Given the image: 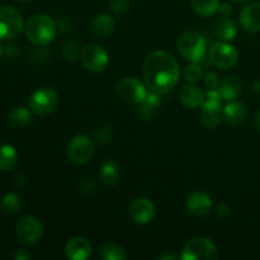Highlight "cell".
Listing matches in <instances>:
<instances>
[{
	"instance_id": "31",
	"label": "cell",
	"mask_w": 260,
	"mask_h": 260,
	"mask_svg": "<svg viewBox=\"0 0 260 260\" xmlns=\"http://www.w3.org/2000/svg\"><path fill=\"white\" fill-rule=\"evenodd\" d=\"M62 55L68 61H75L76 58H78V55H79L78 45H76L74 41H68V42L63 45Z\"/></svg>"
},
{
	"instance_id": "13",
	"label": "cell",
	"mask_w": 260,
	"mask_h": 260,
	"mask_svg": "<svg viewBox=\"0 0 260 260\" xmlns=\"http://www.w3.org/2000/svg\"><path fill=\"white\" fill-rule=\"evenodd\" d=\"M128 213L129 217L135 223L146 225V223L151 222L154 220L156 210H155V205L151 200L141 197L132 201L128 208Z\"/></svg>"
},
{
	"instance_id": "24",
	"label": "cell",
	"mask_w": 260,
	"mask_h": 260,
	"mask_svg": "<svg viewBox=\"0 0 260 260\" xmlns=\"http://www.w3.org/2000/svg\"><path fill=\"white\" fill-rule=\"evenodd\" d=\"M18 152L12 145H0V172H9L17 165Z\"/></svg>"
},
{
	"instance_id": "4",
	"label": "cell",
	"mask_w": 260,
	"mask_h": 260,
	"mask_svg": "<svg viewBox=\"0 0 260 260\" xmlns=\"http://www.w3.org/2000/svg\"><path fill=\"white\" fill-rule=\"evenodd\" d=\"M180 258L183 260H216L218 258L217 246L208 238L196 236L185 244Z\"/></svg>"
},
{
	"instance_id": "36",
	"label": "cell",
	"mask_w": 260,
	"mask_h": 260,
	"mask_svg": "<svg viewBox=\"0 0 260 260\" xmlns=\"http://www.w3.org/2000/svg\"><path fill=\"white\" fill-rule=\"evenodd\" d=\"M13 258L17 259V260H29L30 258H32V255H30L27 250H24V249H19V250L15 251L14 255H13Z\"/></svg>"
},
{
	"instance_id": "33",
	"label": "cell",
	"mask_w": 260,
	"mask_h": 260,
	"mask_svg": "<svg viewBox=\"0 0 260 260\" xmlns=\"http://www.w3.org/2000/svg\"><path fill=\"white\" fill-rule=\"evenodd\" d=\"M205 85L208 90H213V89H218V76L215 73H207L205 76Z\"/></svg>"
},
{
	"instance_id": "15",
	"label": "cell",
	"mask_w": 260,
	"mask_h": 260,
	"mask_svg": "<svg viewBox=\"0 0 260 260\" xmlns=\"http://www.w3.org/2000/svg\"><path fill=\"white\" fill-rule=\"evenodd\" d=\"M93 246L86 238L76 236L68 241L65 246L66 258L71 260H85L91 255Z\"/></svg>"
},
{
	"instance_id": "14",
	"label": "cell",
	"mask_w": 260,
	"mask_h": 260,
	"mask_svg": "<svg viewBox=\"0 0 260 260\" xmlns=\"http://www.w3.org/2000/svg\"><path fill=\"white\" fill-rule=\"evenodd\" d=\"M185 206L190 215L196 216V217H203L212 211L213 203L207 193L197 190L188 196Z\"/></svg>"
},
{
	"instance_id": "38",
	"label": "cell",
	"mask_w": 260,
	"mask_h": 260,
	"mask_svg": "<svg viewBox=\"0 0 260 260\" xmlns=\"http://www.w3.org/2000/svg\"><path fill=\"white\" fill-rule=\"evenodd\" d=\"M218 12H220L223 17H229V15L233 13V8H231V5L228 4V3H223V4H220V7H218Z\"/></svg>"
},
{
	"instance_id": "8",
	"label": "cell",
	"mask_w": 260,
	"mask_h": 260,
	"mask_svg": "<svg viewBox=\"0 0 260 260\" xmlns=\"http://www.w3.org/2000/svg\"><path fill=\"white\" fill-rule=\"evenodd\" d=\"M80 61L84 69L90 73H101L107 68L109 57L107 51L98 43H88L81 50Z\"/></svg>"
},
{
	"instance_id": "35",
	"label": "cell",
	"mask_w": 260,
	"mask_h": 260,
	"mask_svg": "<svg viewBox=\"0 0 260 260\" xmlns=\"http://www.w3.org/2000/svg\"><path fill=\"white\" fill-rule=\"evenodd\" d=\"M216 213H217L218 217H228L230 215V207L226 203H220L216 208Z\"/></svg>"
},
{
	"instance_id": "6",
	"label": "cell",
	"mask_w": 260,
	"mask_h": 260,
	"mask_svg": "<svg viewBox=\"0 0 260 260\" xmlns=\"http://www.w3.org/2000/svg\"><path fill=\"white\" fill-rule=\"evenodd\" d=\"M58 94L55 89L40 88L30 95L29 108L36 116H48L52 113L58 106Z\"/></svg>"
},
{
	"instance_id": "21",
	"label": "cell",
	"mask_w": 260,
	"mask_h": 260,
	"mask_svg": "<svg viewBox=\"0 0 260 260\" xmlns=\"http://www.w3.org/2000/svg\"><path fill=\"white\" fill-rule=\"evenodd\" d=\"M137 106H139L137 113H139L140 118L144 119V121H150L155 116L159 107L161 106V99H160L159 94L150 91L145 96L144 101L137 104Z\"/></svg>"
},
{
	"instance_id": "20",
	"label": "cell",
	"mask_w": 260,
	"mask_h": 260,
	"mask_svg": "<svg viewBox=\"0 0 260 260\" xmlns=\"http://www.w3.org/2000/svg\"><path fill=\"white\" fill-rule=\"evenodd\" d=\"M99 178L108 187L116 185L121 178V168L118 162L113 159H107L106 161L102 162L101 169H99Z\"/></svg>"
},
{
	"instance_id": "23",
	"label": "cell",
	"mask_w": 260,
	"mask_h": 260,
	"mask_svg": "<svg viewBox=\"0 0 260 260\" xmlns=\"http://www.w3.org/2000/svg\"><path fill=\"white\" fill-rule=\"evenodd\" d=\"M215 35L223 42L233 41L238 35V28L233 19L229 17H220L215 22Z\"/></svg>"
},
{
	"instance_id": "3",
	"label": "cell",
	"mask_w": 260,
	"mask_h": 260,
	"mask_svg": "<svg viewBox=\"0 0 260 260\" xmlns=\"http://www.w3.org/2000/svg\"><path fill=\"white\" fill-rule=\"evenodd\" d=\"M177 47L180 55L189 62H201L207 51L205 37L196 30L182 33L178 38Z\"/></svg>"
},
{
	"instance_id": "16",
	"label": "cell",
	"mask_w": 260,
	"mask_h": 260,
	"mask_svg": "<svg viewBox=\"0 0 260 260\" xmlns=\"http://www.w3.org/2000/svg\"><path fill=\"white\" fill-rule=\"evenodd\" d=\"M240 24L245 30L256 33L260 30V3H250L240 12Z\"/></svg>"
},
{
	"instance_id": "27",
	"label": "cell",
	"mask_w": 260,
	"mask_h": 260,
	"mask_svg": "<svg viewBox=\"0 0 260 260\" xmlns=\"http://www.w3.org/2000/svg\"><path fill=\"white\" fill-rule=\"evenodd\" d=\"M0 208L5 215L14 216L20 212L22 210V200L17 193H8L3 197L2 203H0Z\"/></svg>"
},
{
	"instance_id": "44",
	"label": "cell",
	"mask_w": 260,
	"mask_h": 260,
	"mask_svg": "<svg viewBox=\"0 0 260 260\" xmlns=\"http://www.w3.org/2000/svg\"><path fill=\"white\" fill-rule=\"evenodd\" d=\"M20 2H28V0H20Z\"/></svg>"
},
{
	"instance_id": "39",
	"label": "cell",
	"mask_w": 260,
	"mask_h": 260,
	"mask_svg": "<svg viewBox=\"0 0 260 260\" xmlns=\"http://www.w3.org/2000/svg\"><path fill=\"white\" fill-rule=\"evenodd\" d=\"M13 184L17 188L23 187L25 184V175L24 174H17L13 178Z\"/></svg>"
},
{
	"instance_id": "43",
	"label": "cell",
	"mask_w": 260,
	"mask_h": 260,
	"mask_svg": "<svg viewBox=\"0 0 260 260\" xmlns=\"http://www.w3.org/2000/svg\"><path fill=\"white\" fill-rule=\"evenodd\" d=\"M2 53H3V47H2V45H0V56H2Z\"/></svg>"
},
{
	"instance_id": "2",
	"label": "cell",
	"mask_w": 260,
	"mask_h": 260,
	"mask_svg": "<svg viewBox=\"0 0 260 260\" xmlns=\"http://www.w3.org/2000/svg\"><path fill=\"white\" fill-rule=\"evenodd\" d=\"M25 37L36 46H46L52 42L57 33V24L46 14H35L24 25Z\"/></svg>"
},
{
	"instance_id": "41",
	"label": "cell",
	"mask_w": 260,
	"mask_h": 260,
	"mask_svg": "<svg viewBox=\"0 0 260 260\" xmlns=\"http://www.w3.org/2000/svg\"><path fill=\"white\" fill-rule=\"evenodd\" d=\"M255 127H256V131H258L259 135H260V109H259L258 113H256V116H255Z\"/></svg>"
},
{
	"instance_id": "26",
	"label": "cell",
	"mask_w": 260,
	"mask_h": 260,
	"mask_svg": "<svg viewBox=\"0 0 260 260\" xmlns=\"http://www.w3.org/2000/svg\"><path fill=\"white\" fill-rule=\"evenodd\" d=\"M99 256L103 260H126L127 253L122 246L114 243H106L99 249Z\"/></svg>"
},
{
	"instance_id": "22",
	"label": "cell",
	"mask_w": 260,
	"mask_h": 260,
	"mask_svg": "<svg viewBox=\"0 0 260 260\" xmlns=\"http://www.w3.org/2000/svg\"><path fill=\"white\" fill-rule=\"evenodd\" d=\"M91 30L99 38H107L114 30V19L107 13H101L94 17Z\"/></svg>"
},
{
	"instance_id": "7",
	"label": "cell",
	"mask_w": 260,
	"mask_h": 260,
	"mask_svg": "<svg viewBox=\"0 0 260 260\" xmlns=\"http://www.w3.org/2000/svg\"><path fill=\"white\" fill-rule=\"evenodd\" d=\"M23 17L15 8L0 7V40H13L23 30Z\"/></svg>"
},
{
	"instance_id": "1",
	"label": "cell",
	"mask_w": 260,
	"mask_h": 260,
	"mask_svg": "<svg viewBox=\"0 0 260 260\" xmlns=\"http://www.w3.org/2000/svg\"><path fill=\"white\" fill-rule=\"evenodd\" d=\"M179 78V63L170 53L154 51L146 56L144 61V79L150 91L164 95L173 90Z\"/></svg>"
},
{
	"instance_id": "12",
	"label": "cell",
	"mask_w": 260,
	"mask_h": 260,
	"mask_svg": "<svg viewBox=\"0 0 260 260\" xmlns=\"http://www.w3.org/2000/svg\"><path fill=\"white\" fill-rule=\"evenodd\" d=\"M66 155L75 164H86L94 155L93 141L85 135H76L69 142Z\"/></svg>"
},
{
	"instance_id": "34",
	"label": "cell",
	"mask_w": 260,
	"mask_h": 260,
	"mask_svg": "<svg viewBox=\"0 0 260 260\" xmlns=\"http://www.w3.org/2000/svg\"><path fill=\"white\" fill-rule=\"evenodd\" d=\"M79 187H80L81 192L84 193H93L95 192L96 189L95 183H94L93 180L89 179V178H84V179L80 182V184H79Z\"/></svg>"
},
{
	"instance_id": "32",
	"label": "cell",
	"mask_w": 260,
	"mask_h": 260,
	"mask_svg": "<svg viewBox=\"0 0 260 260\" xmlns=\"http://www.w3.org/2000/svg\"><path fill=\"white\" fill-rule=\"evenodd\" d=\"M109 8L116 14H124L129 9V0H109Z\"/></svg>"
},
{
	"instance_id": "17",
	"label": "cell",
	"mask_w": 260,
	"mask_h": 260,
	"mask_svg": "<svg viewBox=\"0 0 260 260\" xmlns=\"http://www.w3.org/2000/svg\"><path fill=\"white\" fill-rule=\"evenodd\" d=\"M180 103L188 109H197L202 107L206 101V94L200 86L185 85L183 86L179 93Z\"/></svg>"
},
{
	"instance_id": "11",
	"label": "cell",
	"mask_w": 260,
	"mask_h": 260,
	"mask_svg": "<svg viewBox=\"0 0 260 260\" xmlns=\"http://www.w3.org/2000/svg\"><path fill=\"white\" fill-rule=\"evenodd\" d=\"M147 86L134 76H126L117 84V94L123 102L129 104L141 103L147 95Z\"/></svg>"
},
{
	"instance_id": "18",
	"label": "cell",
	"mask_w": 260,
	"mask_h": 260,
	"mask_svg": "<svg viewBox=\"0 0 260 260\" xmlns=\"http://www.w3.org/2000/svg\"><path fill=\"white\" fill-rule=\"evenodd\" d=\"M217 90L223 101H235L243 91V83L238 76L229 75L222 79Z\"/></svg>"
},
{
	"instance_id": "19",
	"label": "cell",
	"mask_w": 260,
	"mask_h": 260,
	"mask_svg": "<svg viewBox=\"0 0 260 260\" xmlns=\"http://www.w3.org/2000/svg\"><path fill=\"white\" fill-rule=\"evenodd\" d=\"M248 116V109L245 104L238 101H230L223 107V119L229 124H240Z\"/></svg>"
},
{
	"instance_id": "37",
	"label": "cell",
	"mask_w": 260,
	"mask_h": 260,
	"mask_svg": "<svg viewBox=\"0 0 260 260\" xmlns=\"http://www.w3.org/2000/svg\"><path fill=\"white\" fill-rule=\"evenodd\" d=\"M5 55L9 56V57H15V56L19 53V48H18L17 45H9L7 48L4 50Z\"/></svg>"
},
{
	"instance_id": "40",
	"label": "cell",
	"mask_w": 260,
	"mask_h": 260,
	"mask_svg": "<svg viewBox=\"0 0 260 260\" xmlns=\"http://www.w3.org/2000/svg\"><path fill=\"white\" fill-rule=\"evenodd\" d=\"M160 260H177L179 259L177 255H174V254H164V255H161L159 258Z\"/></svg>"
},
{
	"instance_id": "42",
	"label": "cell",
	"mask_w": 260,
	"mask_h": 260,
	"mask_svg": "<svg viewBox=\"0 0 260 260\" xmlns=\"http://www.w3.org/2000/svg\"><path fill=\"white\" fill-rule=\"evenodd\" d=\"M230 2H234V3H245V2H249V0H230Z\"/></svg>"
},
{
	"instance_id": "25",
	"label": "cell",
	"mask_w": 260,
	"mask_h": 260,
	"mask_svg": "<svg viewBox=\"0 0 260 260\" xmlns=\"http://www.w3.org/2000/svg\"><path fill=\"white\" fill-rule=\"evenodd\" d=\"M190 5L196 14L203 18H208L218 12L220 2L218 0H190Z\"/></svg>"
},
{
	"instance_id": "10",
	"label": "cell",
	"mask_w": 260,
	"mask_h": 260,
	"mask_svg": "<svg viewBox=\"0 0 260 260\" xmlns=\"http://www.w3.org/2000/svg\"><path fill=\"white\" fill-rule=\"evenodd\" d=\"M43 234V226L40 218L35 216H24L18 221L15 226V235L18 240L25 245H32L40 241Z\"/></svg>"
},
{
	"instance_id": "28",
	"label": "cell",
	"mask_w": 260,
	"mask_h": 260,
	"mask_svg": "<svg viewBox=\"0 0 260 260\" xmlns=\"http://www.w3.org/2000/svg\"><path fill=\"white\" fill-rule=\"evenodd\" d=\"M32 119V114L24 107H14L8 114V121L14 127H24Z\"/></svg>"
},
{
	"instance_id": "5",
	"label": "cell",
	"mask_w": 260,
	"mask_h": 260,
	"mask_svg": "<svg viewBox=\"0 0 260 260\" xmlns=\"http://www.w3.org/2000/svg\"><path fill=\"white\" fill-rule=\"evenodd\" d=\"M205 103L202 104V111H201V119L202 123L207 128L213 129L221 123L223 118V108H222V96L220 95L217 89L207 90Z\"/></svg>"
},
{
	"instance_id": "30",
	"label": "cell",
	"mask_w": 260,
	"mask_h": 260,
	"mask_svg": "<svg viewBox=\"0 0 260 260\" xmlns=\"http://www.w3.org/2000/svg\"><path fill=\"white\" fill-rule=\"evenodd\" d=\"M94 139L98 144L106 145L108 142L112 141L113 139V129H112L111 126L106 124V126H101L94 134Z\"/></svg>"
},
{
	"instance_id": "9",
	"label": "cell",
	"mask_w": 260,
	"mask_h": 260,
	"mask_svg": "<svg viewBox=\"0 0 260 260\" xmlns=\"http://www.w3.org/2000/svg\"><path fill=\"white\" fill-rule=\"evenodd\" d=\"M211 63L218 69H231L238 63L239 52L234 46L228 42H215L210 48L208 53Z\"/></svg>"
},
{
	"instance_id": "29",
	"label": "cell",
	"mask_w": 260,
	"mask_h": 260,
	"mask_svg": "<svg viewBox=\"0 0 260 260\" xmlns=\"http://www.w3.org/2000/svg\"><path fill=\"white\" fill-rule=\"evenodd\" d=\"M183 76L185 80L190 84H196L203 78L202 66L198 65V62H190L183 70Z\"/></svg>"
}]
</instances>
